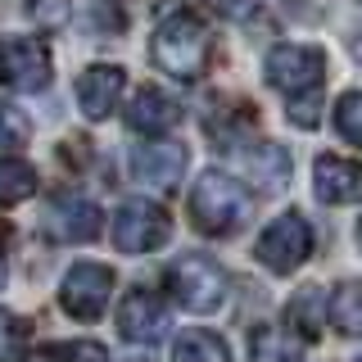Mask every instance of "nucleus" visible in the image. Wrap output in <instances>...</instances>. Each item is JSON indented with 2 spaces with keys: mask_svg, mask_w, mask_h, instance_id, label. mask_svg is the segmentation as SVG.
Listing matches in <instances>:
<instances>
[{
  "mask_svg": "<svg viewBox=\"0 0 362 362\" xmlns=\"http://www.w3.org/2000/svg\"><path fill=\"white\" fill-rule=\"evenodd\" d=\"M37 190V173L23 158H0V204H23Z\"/></svg>",
  "mask_w": 362,
  "mask_h": 362,
  "instance_id": "nucleus-18",
  "label": "nucleus"
},
{
  "mask_svg": "<svg viewBox=\"0 0 362 362\" xmlns=\"http://www.w3.org/2000/svg\"><path fill=\"white\" fill-rule=\"evenodd\" d=\"M18 349V322L9 313H0V362H9Z\"/></svg>",
  "mask_w": 362,
  "mask_h": 362,
  "instance_id": "nucleus-24",
  "label": "nucleus"
},
{
  "mask_svg": "<svg viewBox=\"0 0 362 362\" xmlns=\"http://www.w3.org/2000/svg\"><path fill=\"white\" fill-rule=\"evenodd\" d=\"M0 281H5V245H0Z\"/></svg>",
  "mask_w": 362,
  "mask_h": 362,
  "instance_id": "nucleus-25",
  "label": "nucleus"
},
{
  "mask_svg": "<svg viewBox=\"0 0 362 362\" xmlns=\"http://www.w3.org/2000/svg\"><path fill=\"white\" fill-rule=\"evenodd\" d=\"M354 362H362V358H354Z\"/></svg>",
  "mask_w": 362,
  "mask_h": 362,
  "instance_id": "nucleus-27",
  "label": "nucleus"
},
{
  "mask_svg": "<svg viewBox=\"0 0 362 362\" xmlns=\"http://www.w3.org/2000/svg\"><path fill=\"white\" fill-rule=\"evenodd\" d=\"M177 122H181V105L173 95H163V90H154V86H145L127 109V127L141 132V136H163L168 127H177Z\"/></svg>",
  "mask_w": 362,
  "mask_h": 362,
  "instance_id": "nucleus-14",
  "label": "nucleus"
},
{
  "mask_svg": "<svg viewBox=\"0 0 362 362\" xmlns=\"http://www.w3.org/2000/svg\"><path fill=\"white\" fill-rule=\"evenodd\" d=\"M258 263L267 272H276V276H290L299 263H308L313 254V226L303 213H281L276 222L267 226L263 235H258Z\"/></svg>",
  "mask_w": 362,
  "mask_h": 362,
  "instance_id": "nucleus-5",
  "label": "nucleus"
},
{
  "mask_svg": "<svg viewBox=\"0 0 362 362\" xmlns=\"http://www.w3.org/2000/svg\"><path fill=\"white\" fill-rule=\"evenodd\" d=\"M109 294H113V272H109V267H100V263H77V267L64 276L59 303H64L68 317H77V322H95V317L109 308Z\"/></svg>",
  "mask_w": 362,
  "mask_h": 362,
  "instance_id": "nucleus-8",
  "label": "nucleus"
},
{
  "mask_svg": "<svg viewBox=\"0 0 362 362\" xmlns=\"http://www.w3.org/2000/svg\"><path fill=\"white\" fill-rule=\"evenodd\" d=\"M249 362H299V339L281 326H258L249 335Z\"/></svg>",
  "mask_w": 362,
  "mask_h": 362,
  "instance_id": "nucleus-15",
  "label": "nucleus"
},
{
  "mask_svg": "<svg viewBox=\"0 0 362 362\" xmlns=\"http://www.w3.org/2000/svg\"><path fill=\"white\" fill-rule=\"evenodd\" d=\"M122 86H127V73H122L118 64H90L86 73L77 77V105H82V113L90 122H100L118 109Z\"/></svg>",
  "mask_w": 362,
  "mask_h": 362,
  "instance_id": "nucleus-10",
  "label": "nucleus"
},
{
  "mask_svg": "<svg viewBox=\"0 0 362 362\" xmlns=\"http://www.w3.org/2000/svg\"><path fill=\"white\" fill-rule=\"evenodd\" d=\"M132 168H136V177H141V181L168 190V186H177V181H181V173H186V150H181V145H168V141L136 145Z\"/></svg>",
  "mask_w": 362,
  "mask_h": 362,
  "instance_id": "nucleus-13",
  "label": "nucleus"
},
{
  "mask_svg": "<svg viewBox=\"0 0 362 362\" xmlns=\"http://www.w3.org/2000/svg\"><path fill=\"white\" fill-rule=\"evenodd\" d=\"M313 186H317L322 204H354V199H362V168L354 158L322 154L313 163Z\"/></svg>",
  "mask_w": 362,
  "mask_h": 362,
  "instance_id": "nucleus-12",
  "label": "nucleus"
},
{
  "mask_svg": "<svg viewBox=\"0 0 362 362\" xmlns=\"http://www.w3.org/2000/svg\"><path fill=\"white\" fill-rule=\"evenodd\" d=\"M209 5L218 9L222 18H231V23H249V18L258 14V5H254V0H209Z\"/></svg>",
  "mask_w": 362,
  "mask_h": 362,
  "instance_id": "nucleus-23",
  "label": "nucleus"
},
{
  "mask_svg": "<svg viewBox=\"0 0 362 362\" xmlns=\"http://www.w3.org/2000/svg\"><path fill=\"white\" fill-rule=\"evenodd\" d=\"M331 322L339 335H362V281H349L331 294Z\"/></svg>",
  "mask_w": 362,
  "mask_h": 362,
  "instance_id": "nucleus-17",
  "label": "nucleus"
},
{
  "mask_svg": "<svg viewBox=\"0 0 362 362\" xmlns=\"http://www.w3.org/2000/svg\"><path fill=\"white\" fill-rule=\"evenodd\" d=\"M335 132L344 136L349 145H362V90H349L335 105Z\"/></svg>",
  "mask_w": 362,
  "mask_h": 362,
  "instance_id": "nucleus-19",
  "label": "nucleus"
},
{
  "mask_svg": "<svg viewBox=\"0 0 362 362\" xmlns=\"http://www.w3.org/2000/svg\"><path fill=\"white\" fill-rule=\"evenodd\" d=\"M267 82L276 90H286L290 100H308L317 95V86H322V73H326V54L317 50V45H276V50L267 54L263 64Z\"/></svg>",
  "mask_w": 362,
  "mask_h": 362,
  "instance_id": "nucleus-4",
  "label": "nucleus"
},
{
  "mask_svg": "<svg viewBox=\"0 0 362 362\" xmlns=\"http://www.w3.org/2000/svg\"><path fill=\"white\" fill-rule=\"evenodd\" d=\"M168 213L158 209V204H145V199H127L118 209V218H113V245L122 249V254H150L168 240Z\"/></svg>",
  "mask_w": 362,
  "mask_h": 362,
  "instance_id": "nucleus-7",
  "label": "nucleus"
},
{
  "mask_svg": "<svg viewBox=\"0 0 362 362\" xmlns=\"http://www.w3.org/2000/svg\"><path fill=\"white\" fill-rule=\"evenodd\" d=\"M358 245H362V222H358Z\"/></svg>",
  "mask_w": 362,
  "mask_h": 362,
  "instance_id": "nucleus-26",
  "label": "nucleus"
},
{
  "mask_svg": "<svg viewBox=\"0 0 362 362\" xmlns=\"http://www.w3.org/2000/svg\"><path fill=\"white\" fill-rule=\"evenodd\" d=\"M28 141V118L18 109L0 105V145H23Z\"/></svg>",
  "mask_w": 362,
  "mask_h": 362,
  "instance_id": "nucleus-21",
  "label": "nucleus"
},
{
  "mask_svg": "<svg viewBox=\"0 0 362 362\" xmlns=\"http://www.w3.org/2000/svg\"><path fill=\"white\" fill-rule=\"evenodd\" d=\"M249 218V190L226 173H204L190 190V222L204 235H235Z\"/></svg>",
  "mask_w": 362,
  "mask_h": 362,
  "instance_id": "nucleus-2",
  "label": "nucleus"
},
{
  "mask_svg": "<svg viewBox=\"0 0 362 362\" xmlns=\"http://www.w3.org/2000/svg\"><path fill=\"white\" fill-rule=\"evenodd\" d=\"M317 303H322V290H317V286H308V290H303V299H294V322H303V331H308V335H317V326H322V322H317Z\"/></svg>",
  "mask_w": 362,
  "mask_h": 362,
  "instance_id": "nucleus-22",
  "label": "nucleus"
},
{
  "mask_svg": "<svg viewBox=\"0 0 362 362\" xmlns=\"http://www.w3.org/2000/svg\"><path fill=\"white\" fill-rule=\"evenodd\" d=\"M0 82L14 90L50 86V50L37 37H5L0 41Z\"/></svg>",
  "mask_w": 362,
  "mask_h": 362,
  "instance_id": "nucleus-6",
  "label": "nucleus"
},
{
  "mask_svg": "<svg viewBox=\"0 0 362 362\" xmlns=\"http://www.w3.org/2000/svg\"><path fill=\"white\" fill-rule=\"evenodd\" d=\"M168 290L186 313H213L226 299V272L204 254H186L168 267Z\"/></svg>",
  "mask_w": 362,
  "mask_h": 362,
  "instance_id": "nucleus-3",
  "label": "nucleus"
},
{
  "mask_svg": "<svg viewBox=\"0 0 362 362\" xmlns=\"http://www.w3.org/2000/svg\"><path fill=\"white\" fill-rule=\"evenodd\" d=\"M32 362H109V354L100 344H54V349H45V354H37Z\"/></svg>",
  "mask_w": 362,
  "mask_h": 362,
  "instance_id": "nucleus-20",
  "label": "nucleus"
},
{
  "mask_svg": "<svg viewBox=\"0 0 362 362\" xmlns=\"http://www.w3.org/2000/svg\"><path fill=\"white\" fill-rule=\"evenodd\" d=\"M45 231L54 240H68V245H86L100 235V209L82 195H59L45 213Z\"/></svg>",
  "mask_w": 362,
  "mask_h": 362,
  "instance_id": "nucleus-11",
  "label": "nucleus"
},
{
  "mask_svg": "<svg viewBox=\"0 0 362 362\" xmlns=\"http://www.w3.org/2000/svg\"><path fill=\"white\" fill-rule=\"evenodd\" d=\"M173 362H231V349L213 331H186L173 349Z\"/></svg>",
  "mask_w": 362,
  "mask_h": 362,
  "instance_id": "nucleus-16",
  "label": "nucleus"
},
{
  "mask_svg": "<svg viewBox=\"0 0 362 362\" xmlns=\"http://www.w3.org/2000/svg\"><path fill=\"white\" fill-rule=\"evenodd\" d=\"M118 331H122V339H132V344H158L163 331H168L163 299H158L154 290H145V286L127 290L122 303H118Z\"/></svg>",
  "mask_w": 362,
  "mask_h": 362,
  "instance_id": "nucleus-9",
  "label": "nucleus"
},
{
  "mask_svg": "<svg viewBox=\"0 0 362 362\" xmlns=\"http://www.w3.org/2000/svg\"><path fill=\"white\" fill-rule=\"evenodd\" d=\"M154 64L173 73L177 82H195L209 64V32L190 9H173L154 28Z\"/></svg>",
  "mask_w": 362,
  "mask_h": 362,
  "instance_id": "nucleus-1",
  "label": "nucleus"
}]
</instances>
